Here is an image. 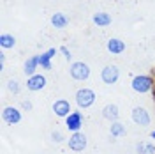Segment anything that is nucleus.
<instances>
[{"label": "nucleus", "instance_id": "1", "mask_svg": "<svg viewBox=\"0 0 155 154\" xmlns=\"http://www.w3.org/2000/svg\"><path fill=\"white\" fill-rule=\"evenodd\" d=\"M132 89L139 94H145V92H150L153 89V78L148 76V75H139L132 80Z\"/></svg>", "mask_w": 155, "mask_h": 154}, {"label": "nucleus", "instance_id": "2", "mask_svg": "<svg viewBox=\"0 0 155 154\" xmlns=\"http://www.w3.org/2000/svg\"><path fill=\"white\" fill-rule=\"evenodd\" d=\"M76 103L79 108H88L95 103V92L92 89H79L76 92Z\"/></svg>", "mask_w": 155, "mask_h": 154}, {"label": "nucleus", "instance_id": "3", "mask_svg": "<svg viewBox=\"0 0 155 154\" xmlns=\"http://www.w3.org/2000/svg\"><path fill=\"white\" fill-rule=\"evenodd\" d=\"M69 73H71V76L74 78V80L83 82V80H87L90 76V68H88V64H85V62H74L71 66V69H69Z\"/></svg>", "mask_w": 155, "mask_h": 154}, {"label": "nucleus", "instance_id": "4", "mask_svg": "<svg viewBox=\"0 0 155 154\" xmlns=\"http://www.w3.org/2000/svg\"><path fill=\"white\" fill-rule=\"evenodd\" d=\"M67 142H69V147H71L72 151L79 152V151H83V149L87 147V136H85V133L78 131V133H72V135L69 136Z\"/></svg>", "mask_w": 155, "mask_h": 154}, {"label": "nucleus", "instance_id": "5", "mask_svg": "<svg viewBox=\"0 0 155 154\" xmlns=\"http://www.w3.org/2000/svg\"><path fill=\"white\" fill-rule=\"evenodd\" d=\"M65 126H67L69 131L78 133L81 129V126H83V115H81V112H72L69 117H65Z\"/></svg>", "mask_w": 155, "mask_h": 154}, {"label": "nucleus", "instance_id": "6", "mask_svg": "<svg viewBox=\"0 0 155 154\" xmlns=\"http://www.w3.org/2000/svg\"><path fill=\"white\" fill-rule=\"evenodd\" d=\"M118 76H120V71L116 66H106V68L102 69V73H101V78H102V82L106 83V85H113L118 82Z\"/></svg>", "mask_w": 155, "mask_h": 154}, {"label": "nucleus", "instance_id": "7", "mask_svg": "<svg viewBox=\"0 0 155 154\" xmlns=\"http://www.w3.org/2000/svg\"><path fill=\"white\" fill-rule=\"evenodd\" d=\"M132 121L137 126H141V128L150 126V115H148V112L143 106H136L134 110H132Z\"/></svg>", "mask_w": 155, "mask_h": 154}, {"label": "nucleus", "instance_id": "8", "mask_svg": "<svg viewBox=\"0 0 155 154\" xmlns=\"http://www.w3.org/2000/svg\"><path fill=\"white\" fill-rule=\"evenodd\" d=\"M2 119L7 122V124H18L21 121V112L14 106H5L2 110Z\"/></svg>", "mask_w": 155, "mask_h": 154}, {"label": "nucleus", "instance_id": "9", "mask_svg": "<svg viewBox=\"0 0 155 154\" xmlns=\"http://www.w3.org/2000/svg\"><path fill=\"white\" fill-rule=\"evenodd\" d=\"M53 112L57 117H69L72 112H71V103L65 101V99H57L53 103Z\"/></svg>", "mask_w": 155, "mask_h": 154}, {"label": "nucleus", "instance_id": "10", "mask_svg": "<svg viewBox=\"0 0 155 154\" xmlns=\"http://www.w3.org/2000/svg\"><path fill=\"white\" fill-rule=\"evenodd\" d=\"M46 87V76L44 75H34L27 80V89L28 90H41Z\"/></svg>", "mask_w": 155, "mask_h": 154}, {"label": "nucleus", "instance_id": "11", "mask_svg": "<svg viewBox=\"0 0 155 154\" xmlns=\"http://www.w3.org/2000/svg\"><path fill=\"white\" fill-rule=\"evenodd\" d=\"M106 46H107V51L113 53V55H120V53L125 51V43H124L122 39H116V37L109 39L106 43Z\"/></svg>", "mask_w": 155, "mask_h": 154}, {"label": "nucleus", "instance_id": "12", "mask_svg": "<svg viewBox=\"0 0 155 154\" xmlns=\"http://www.w3.org/2000/svg\"><path fill=\"white\" fill-rule=\"evenodd\" d=\"M57 48H49L48 51H44V53H41L39 55V66L44 69H51V58L57 55Z\"/></svg>", "mask_w": 155, "mask_h": 154}, {"label": "nucleus", "instance_id": "13", "mask_svg": "<svg viewBox=\"0 0 155 154\" xmlns=\"http://www.w3.org/2000/svg\"><path fill=\"white\" fill-rule=\"evenodd\" d=\"M51 25H53L55 29L62 30V29H65V27L69 25V18L64 14V12H55V14L51 16Z\"/></svg>", "mask_w": 155, "mask_h": 154}, {"label": "nucleus", "instance_id": "14", "mask_svg": "<svg viewBox=\"0 0 155 154\" xmlns=\"http://www.w3.org/2000/svg\"><path fill=\"white\" fill-rule=\"evenodd\" d=\"M118 115H120V112H118V106L116 105H106L102 108V117L107 119V121H111V122H116Z\"/></svg>", "mask_w": 155, "mask_h": 154}, {"label": "nucleus", "instance_id": "15", "mask_svg": "<svg viewBox=\"0 0 155 154\" xmlns=\"http://www.w3.org/2000/svg\"><path fill=\"white\" fill-rule=\"evenodd\" d=\"M37 66H39V55H34V57L27 58V62H25V75H28V76L37 75L35 73Z\"/></svg>", "mask_w": 155, "mask_h": 154}, {"label": "nucleus", "instance_id": "16", "mask_svg": "<svg viewBox=\"0 0 155 154\" xmlns=\"http://www.w3.org/2000/svg\"><path fill=\"white\" fill-rule=\"evenodd\" d=\"M92 19H94V23H95L97 27H107V25H111V16L107 12H95Z\"/></svg>", "mask_w": 155, "mask_h": 154}, {"label": "nucleus", "instance_id": "17", "mask_svg": "<svg viewBox=\"0 0 155 154\" xmlns=\"http://www.w3.org/2000/svg\"><path fill=\"white\" fill-rule=\"evenodd\" d=\"M0 46L4 50L14 48V46H16V37H14L12 34H2V36H0Z\"/></svg>", "mask_w": 155, "mask_h": 154}, {"label": "nucleus", "instance_id": "18", "mask_svg": "<svg viewBox=\"0 0 155 154\" xmlns=\"http://www.w3.org/2000/svg\"><path fill=\"white\" fill-rule=\"evenodd\" d=\"M136 151L137 154H155V145L152 142H139Z\"/></svg>", "mask_w": 155, "mask_h": 154}, {"label": "nucleus", "instance_id": "19", "mask_svg": "<svg viewBox=\"0 0 155 154\" xmlns=\"http://www.w3.org/2000/svg\"><path fill=\"white\" fill-rule=\"evenodd\" d=\"M109 133H111V136H124L127 133L125 126L122 124V122H111V128H109Z\"/></svg>", "mask_w": 155, "mask_h": 154}, {"label": "nucleus", "instance_id": "20", "mask_svg": "<svg viewBox=\"0 0 155 154\" xmlns=\"http://www.w3.org/2000/svg\"><path fill=\"white\" fill-rule=\"evenodd\" d=\"M7 89H9L12 94H18V92H19V83H18V80H9V82H7Z\"/></svg>", "mask_w": 155, "mask_h": 154}, {"label": "nucleus", "instance_id": "21", "mask_svg": "<svg viewBox=\"0 0 155 154\" xmlns=\"http://www.w3.org/2000/svg\"><path fill=\"white\" fill-rule=\"evenodd\" d=\"M51 138H53L55 142H62V140H65L62 131H53V133H51Z\"/></svg>", "mask_w": 155, "mask_h": 154}, {"label": "nucleus", "instance_id": "22", "mask_svg": "<svg viewBox=\"0 0 155 154\" xmlns=\"http://www.w3.org/2000/svg\"><path fill=\"white\" fill-rule=\"evenodd\" d=\"M21 106H23V110H27V112H32V108H34V105H32L30 101H23Z\"/></svg>", "mask_w": 155, "mask_h": 154}, {"label": "nucleus", "instance_id": "23", "mask_svg": "<svg viewBox=\"0 0 155 154\" xmlns=\"http://www.w3.org/2000/svg\"><path fill=\"white\" fill-rule=\"evenodd\" d=\"M60 51L64 53V57L67 58V60H69L71 57H72V55H71V51H69V48H67V46H62V48H60Z\"/></svg>", "mask_w": 155, "mask_h": 154}, {"label": "nucleus", "instance_id": "24", "mask_svg": "<svg viewBox=\"0 0 155 154\" xmlns=\"http://www.w3.org/2000/svg\"><path fill=\"white\" fill-rule=\"evenodd\" d=\"M150 136H152V138H153V140H155V129H153V131H152V135H150Z\"/></svg>", "mask_w": 155, "mask_h": 154}]
</instances>
